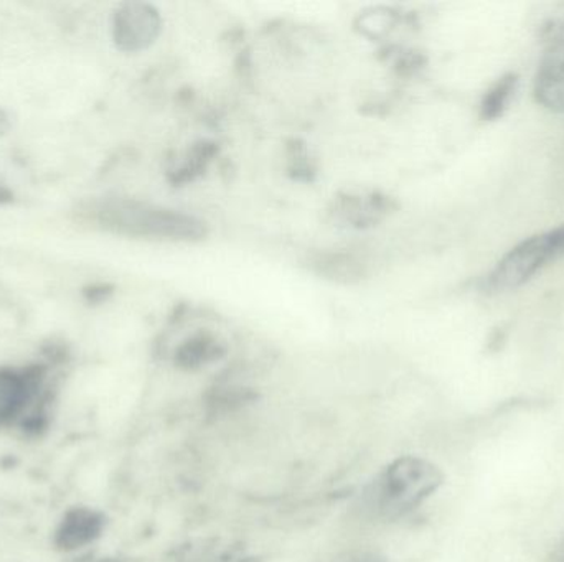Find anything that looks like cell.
Here are the masks:
<instances>
[{
  "mask_svg": "<svg viewBox=\"0 0 564 562\" xmlns=\"http://www.w3.org/2000/svg\"><path fill=\"white\" fill-rule=\"evenodd\" d=\"M225 346L214 335L200 333L178 346L175 363L185 370H197L210 365L224 356Z\"/></svg>",
  "mask_w": 564,
  "mask_h": 562,
  "instance_id": "9c48e42d",
  "label": "cell"
},
{
  "mask_svg": "<svg viewBox=\"0 0 564 562\" xmlns=\"http://www.w3.org/2000/svg\"><path fill=\"white\" fill-rule=\"evenodd\" d=\"M535 92L536 99L550 111L564 112V20L543 53Z\"/></svg>",
  "mask_w": 564,
  "mask_h": 562,
  "instance_id": "5b68a950",
  "label": "cell"
},
{
  "mask_svg": "<svg viewBox=\"0 0 564 562\" xmlns=\"http://www.w3.org/2000/svg\"><path fill=\"white\" fill-rule=\"evenodd\" d=\"M98 562H119V561H115V560H101V561H98Z\"/></svg>",
  "mask_w": 564,
  "mask_h": 562,
  "instance_id": "5bb4252c",
  "label": "cell"
},
{
  "mask_svg": "<svg viewBox=\"0 0 564 562\" xmlns=\"http://www.w3.org/2000/svg\"><path fill=\"white\" fill-rule=\"evenodd\" d=\"M83 214L96 227L124 236L185 243L207 236L204 221L192 214L129 198L95 201Z\"/></svg>",
  "mask_w": 564,
  "mask_h": 562,
  "instance_id": "6da1fadb",
  "label": "cell"
},
{
  "mask_svg": "<svg viewBox=\"0 0 564 562\" xmlns=\"http://www.w3.org/2000/svg\"><path fill=\"white\" fill-rule=\"evenodd\" d=\"M444 484L437 465L416 455L388 464L365 492V505L381 520H398L423 507Z\"/></svg>",
  "mask_w": 564,
  "mask_h": 562,
  "instance_id": "7a4b0ae2",
  "label": "cell"
},
{
  "mask_svg": "<svg viewBox=\"0 0 564 562\" xmlns=\"http://www.w3.org/2000/svg\"><path fill=\"white\" fill-rule=\"evenodd\" d=\"M42 379L30 370H0V426L25 415L35 401Z\"/></svg>",
  "mask_w": 564,
  "mask_h": 562,
  "instance_id": "8992f818",
  "label": "cell"
},
{
  "mask_svg": "<svg viewBox=\"0 0 564 562\" xmlns=\"http://www.w3.org/2000/svg\"><path fill=\"white\" fill-rule=\"evenodd\" d=\"M161 32V15L149 3H124L116 12L112 35L124 52H141L148 48Z\"/></svg>",
  "mask_w": 564,
  "mask_h": 562,
  "instance_id": "277c9868",
  "label": "cell"
},
{
  "mask_svg": "<svg viewBox=\"0 0 564 562\" xmlns=\"http://www.w3.org/2000/svg\"><path fill=\"white\" fill-rule=\"evenodd\" d=\"M391 23L393 22H391L390 12H377V10H375V12L361 16V29L373 36H380L381 33L387 32Z\"/></svg>",
  "mask_w": 564,
  "mask_h": 562,
  "instance_id": "8fae6325",
  "label": "cell"
},
{
  "mask_svg": "<svg viewBox=\"0 0 564 562\" xmlns=\"http://www.w3.org/2000/svg\"><path fill=\"white\" fill-rule=\"evenodd\" d=\"M519 79L516 75L503 76L497 85L487 92L482 101V118L497 119L509 108L510 99L516 95Z\"/></svg>",
  "mask_w": 564,
  "mask_h": 562,
  "instance_id": "30bf717a",
  "label": "cell"
},
{
  "mask_svg": "<svg viewBox=\"0 0 564 562\" xmlns=\"http://www.w3.org/2000/svg\"><path fill=\"white\" fill-rule=\"evenodd\" d=\"M105 520L91 510H76L63 521L59 540L66 550H79L101 535Z\"/></svg>",
  "mask_w": 564,
  "mask_h": 562,
  "instance_id": "ba28073f",
  "label": "cell"
},
{
  "mask_svg": "<svg viewBox=\"0 0 564 562\" xmlns=\"http://www.w3.org/2000/svg\"><path fill=\"white\" fill-rule=\"evenodd\" d=\"M3 197H6V190H3L2 187H0V200H2Z\"/></svg>",
  "mask_w": 564,
  "mask_h": 562,
  "instance_id": "4fadbf2b",
  "label": "cell"
},
{
  "mask_svg": "<svg viewBox=\"0 0 564 562\" xmlns=\"http://www.w3.org/2000/svg\"><path fill=\"white\" fill-rule=\"evenodd\" d=\"M312 269L325 279L351 284L364 279L367 266L360 257L348 253H322L312 260Z\"/></svg>",
  "mask_w": 564,
  "mask_h": 562,
  "instance_id": "52a82bcc",
  "label": "cell"
},
{
  "mask_svg": "<svg viewBox=\"0 0 564 562\" xmlns=\"http://www.w3.org/2000/svg\"><path fill=\"white\" fill-rule=\"evenodd\" d=\"M564 256V223L555 230L536 234L513 247L487 280L490 293H509L532 279L540 269Z\"/></svg>",
  "mask_w": 564,
  "mask_h": 562,
  "instance_id": "3957f363",
  "label": "cell"
},
{
  "mask_svg": "<svg viewBox=\"0 0 564 562\" xmlns=\"http://www.w3.org/2000/svg\"><path fill=\"white\" fill-rule=\"evenodd\" d=\"M354 562H381V561L375 560V558H360V560H357Z\"/></svg>",
  "mask_w": 564,
  "mask_h": 562,
  "instance_id": "7c38bea8",
  "label": "cell"
}]
</instances>
